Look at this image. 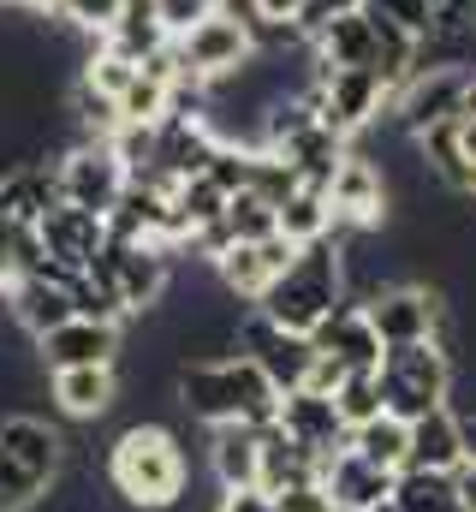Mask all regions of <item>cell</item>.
<instances>
[{"mask_svg": "<svg viewBox=\"0 0 476 512\" xmlns=\"http://www.w3.org/2000/svg\"><path fill=\"white\" fill-rule=\"evenodd\" d=\"M185 483H191V465H185V447L173 429L161 423H125L108 447V489H114L119 507L131 512H179L185 507Z\"/></svg>", "mask_w": 476, "mask_h": 512, "instance_id": "1", "label": "cell"}, {"mask_svg": "<svg viewBox=\"0 0 476 512\" xmlns=\"http://www.w3.org/2000/svg\"><path fill=\"white\" fill-rule=\"evenodd\" d=\"M179 411L203 429L215 423H250V429H268L274 411H280V393L274 382L244 358V352H227V358H191L179 370Z\"/></svg>", "mask_w": 476, "mask_h": 512, "instance_id": "2", "label": "cell"}, {"mask_svg": "<svg viewBox=\"0 0 476 512\" xmlns=\"http://www.w3.org/2000/svg\"><path fill=\"white\" fill-rule=\"evenodd\" d=\"M340 304H346V268H340L334 233L316 239V245H298V256L286 262V274L256 298V310L274 328H286V334H316Z\"/></svg>", "mask_w": 476, "mask_h": 512, "instance_id": "3", "label": "cell"}, {"mask_svg": "<svg viewBox=\"0 0 476 512\" xmlns=\"http://www.w3.org/2000/svg\"><path fill=\"white\" fill-rule=\"evenodd\" d=\"M66 477V435L42 417H0V512H36Z\"/></svg>", "mask_w": 476, "mask_h": 512, "instance_id": "4", "label": "cell"}, {"mask_svg": "<svg viewBox=\"0 0 476 512\" xmlns=\"http://www.w3.org/2000/svg\"><path fill=\"white\" fill-rule=\"evenodd\" d=\"M375 376H381V405L393 417L417 423V417L453 405V376L459 370H453L447 340H423V346H387Z\"/></svg>", "mask_w": 476, "mask_h": 512, "instance_id": "5", "label": "cell"}, {"mask_svg": "<svg viewBox=\"0 0 476 512\" xmlns=\"http://www.w3.org/2000/svg\"><path fill=\"white\" fill-rule=\"evenodd\" d=\"M173 54H179L185 84H221V78H233L238 66L256 60V24L244 12H233V6H215L191 30L173 36Z\"/></svg>", "mask_w": 476, "mask_h": 512, "instance_id": "6", "label": "cell"}, {"mask_svg": "<svg viewBox=\"0 0 476 512\" xmlns=\"http://www.w3.org/2000/svg\"><path fill=\"white\" fill-rule=\"evenodd\" d=\"M393 96H399V84L369 66H322L316 60V108H322V126H334L340 137H357L381 114H393Z\"/></svg>", "mask_w": 476, "mask_h": 512, "instance_id": "7", "label": "cell"}, {"mask_svg": "<svg viewBox=\"0 0 476 512\" xmlns=\"http://www.w3.org/2000/svg\"><path fill=\"white\" fill-rule=\"evenodd\" d=\"M54 185H60V203L114 215V203L125 197L131 173H125V161H119V149L108 137H90V143H72V149L54 161Z\"/></svg>", "mask_w": 476, "mask_h": 512, "instance_id": "8", "label": "cell"}, {"mask_svg": "<svg viewBox=\"0 0 476 512\" xmlns=\"http://www.w3.org/2000/svg\"><path fill=\"white\" fill-rule=\"evenodd\" d=\"M238 352L274 382V393H298V387H310L316 340H310V334H286V328H274L256 304L238 316Z\"/></svg>", "mask_w": 476, "mask_h": 512, "instance_id": "9", "label": "cell"}, {"mask_svg": "<svg viewBox=\"0 0 476 512\" xmlns=\"http://www.w3.org/2000/svg\"><path fill=\"white\" fill-rule=\"evenodd\" d=\"M363 310H369V322H375L381 346H423V340H441V322H447L441 292L411 286V280H393V286L369 292V298H363Z\"/></svg>", "mask_w": 476, "mask_h": 512, "instance_id": "10", "label": "cell"}, {"mask_svg": "<svg viewBox=\"0 0 476 512\" xmlns=\"http://www.w3.org/2000/svg\"><path fill=\"white\" fill-rule=\"evenodd\" d=\"M471 84H476L471 66H417V72L405 78V90L393 96L399 131H405V137H423V131L441 126V120H459Z\"/></svg>", "mask_w": 476, "mask_h": 512, "instance_id": "11", "label": "cell"}, {"mask_svg": "<svg viewBox=\"0 0 476 512\" xmlns=\"http://www.w3.org/2000/svg\"><path fill=\"white\" fill-rule=\"evenodd\" d=\"M96 262L114 274V286L131 316L155 310L167 298V286H173V256H167V245H149V239H114L108 233V251L96 256Z\"/></svg>", "mask_w": 476, "mask_h": 512, "instance_id": "12", "label": "cell"}, {"mask_svg": "<svg viewBox=\"0 0 476 512\" xmlns=\"http://www.w3.org/2000/svg\"><path fill=\"white\" fill-rule=\"evenodd\" d=\"M42 245H48V262L72 280L84 268H96V256L108 251V215L96 209H78V203H54L42 221H36Z\"/></svg>", "mask_w": 476, "mask_h": 512, "instance_id": "13", "label": "cell"}, {"mask_svg": "<svg viewBox=\"0 0 476 512\" xmlns=\"http://www.w3.org/2000/svg\"><path fill=\"white\" fill-rule=\"evenodd\" d=\"M274 423H280V429H286L298 447H310L316 459H334V453L352 441V429H346V417H340L334 393H316V387L280 393V411H274Z\"/></svg>", "mask_w": 476, "mask_h": 512, "instance_id": "14", "label": "cell"}, {"mask_svg": "<svg viewBox=\"0 0 476 512\" xmlns=\"http://www.w3.org/2000/svg\"><path fill=\"white\" fill-rule=\"evenodd\" d=\"M36 358L48 364V376H54V370H102V364L119 370V322L72 316V322H60L54 334L36 340Z\"/></svg>", "mask_w": 476, "mask_h": 512, "instance_id": "15", "label": "cell"}, {"mask_svg": "<svg viewBox=\"0 0 476 512\" xmlns=\"http://www.w3.org/2000/svg\"><path fill=\"white\" fill-rule=\"evenodd\" d=\"M298 256V245L286 239V233H268V239H250V245H233V251L215 262V280L233 292L238 304H256L280 274H286V262Z\"/></svg>", "mask_w": 476, "mask_h": 512, "instance_id": "16", "label": "cell"}, {"mask_svg": "<svg viewBox=\"0 0 476 512\" xmlns=\"http://www.w3.org/2000/svg\"><path fill=\"white\" fill-rule=\"evenodd\" d=\"M6 316H12V328H24L30 340H42V334H54L60 322H72L78 304H72L66 274L48 268V274H24V280H12V286H6Z\"/></svg>", "mask_w": 476, "mask_h": 512, "instance_id": "17", "label": "cell"}, {"mask_svg": "<svg viewBox=\"0 0 476 512\" xmlns=\"http://www.w3.org/2000/svg\"><path fill=\"white\" fill-rule=\"evenodd\" d=\"M328 203H334V227H381L387 215V179L369 155L346 149L334 185H328Z\"/></svg>", "mask_w": 476, "mask_h": 512, "instance_id": "18", "label": "cell"}, {"mask_svg": "<svg viewBox=\"0 0 476 512\" xmlns=\"http://www.w3.org/2000/svg\"><path fill=\"white\" fill-rule=\"evenodd\" d=\"M393 471H381V465H369L363 453L352 447H340L328 465H322V495L334 501V512H375L393 501Z\"/></svg>", "mask_w": 476, "mask_h": 512, "instance_id": "19", "label": "cell"}, {"mask_svg": "<svg viewBox=\"0 0 476 512\" xmlns=\"http://www.w3.org/2000/svg\"><path fill=\"white\" fill-rule=\"evenodd\" d=\"M310 340H316V352H322L328 364H340L346 376H352V370H381V352H387L381 334H375V322H369V310L352 304V298H346Z\"/></svg>", "mask_w": 476, "mask_h": 512, "instance_id": "20", "label": "cell"}, {"mask_svg": "<svg viewBox=\"0 0 476 512\" xmlns=\"http://www.w3.org/2000/svg\"><path fill=\"white\" fill-rule=\"evenodd\" d=\"M322 465L310 447H298L280 423L262 429V471H256V489L262 495H286V489H304V483H322Z\"/></svg>", "mask_w": 476, "mask_h": 512, "instance_id": "21", "label": "cell"}, {"mask_svg": "<svg viewBox=\"0 0 476 512\" xmlns=\"http://www.w3.org/2000/svg\"><path fill=\"white\" fill-rule=\"evenodd\" d=\"M465 465V417L453 405L411 423V459L405 471H459Z\"/></svg>", "mask_w": 476, "mask_h": 512, "instance_id": "22", "label": "cell"}, {"mask_svg": "<svg viewBox=\"0 0 476 512\" xmlns=\"http://www.w3.org/2000/svg\"><path fill=\"white\" fill-rule=\"evenodd\" d=\"M209 471H215L221 489H256L262 429H250V423H215L209 429Z\"/></svg>", "mask_w": 476, "mask_h": 512, "instance_id": "23", "label": "cell"}, {"mask_svg": "<svg viewBox=\"0 0 476 512\" xmlns=\"http://www.w3.org/2000/svg\"><path fill=\"white\" fill-rule=\"evenodd\" d=\"M48 387H54V405L66 417H108L119 399V370L114 364H102V370H54Z\"/></svg>", "mask_w": 476, "mask_h": 512, "instance_id": "24", "label": "cell"}, {"mask_svg": "<svg viewBox=\"0 0 476 512\" xmlns=\"http://www.w3.org/2000/svg\"><path fill=\"white\" fill-rule=\"evenodd\" d=\"M352 453H363L369 465H381V471H405V459H411V423L405 417H393V411H381V417H369V423H357L352 441H346Z\"/></svg>", "mask_w": 476, "mask_h": 512, "instance_id": "25", "label": "cell"}, {"mask_svg": "<svg viewBox=\"0 0 476 512\" xmlns=\"http://www.w3.org/2000/svg\"><path fill=\"white\" fill-rule=\"evenodd\" d=\"M393 512H465L453 471H399Z\"/></svg>", "mask_w": 476, "mask_h": 512, "instance_id": "26", "label": "cell"}, {"mask_svg": "<svg viewBox=\"0 0 476 512\" xmlns=\"http://www.w3.org/2000/svg\"><path fill=\"white\" fill-rule=\"evenodd\" d=\"M274 215H280V233L292 245H316V239L334 233V203H328V191H310V185H298Z\"/></svg>", "mask_w": 476, "mask_h": 512, "instance_id": "27", "label": "cell"}, {"mask_svg": "<svg viewBox=\"0 0 476 512\" xmlns=\"http://www.w3.org/2000/svg\"><path fill=\"white\" fill-rule=\"evenodd\" d=\"M227 227H233V245H250V239L280 233V215H274L268 197H256V191H233V197H227Z\"/></svg>", "mask_w": 476, "mask_h": 512, "instance_id": "28", "label": "cell"}, {"mask_svg": "<svg viewBox=\"0 0 476 512\" xmlns=\"http://www.w3.org/2000/svg\"><path fill=\"white\" fill-rule=\"evenodd\" d=\"M334 405H340L346 429L369 423V417H381V411H387V405H381V376H375V370H352V376H340V387H334Z\"/></svg>", "mask_w": 476, "mask_h": 512, "instance_id": "29", "label": "cell"}, {"mask_svg": "<svg viewBox=\"0 0 476 512\" xmlns=\"http://www.w3.org/2000/svg\"><path fill=\"white\" fill-rule=\"evenodd\" d=\"M119 12H125V0H54V18L84 30V36H96V42L119 24Z\"/></svg>", "mask_w": 476, "mask_h": 512, "instance_id": "30", "label": "cell"}, {"mask_svg": "<svg viewBox=\"0 0 476 512\" xmlns=\"http://www.w3.org/2000/svg\"><path fill=\"white\" fill-rule=\"evenodd\" d=\"M357 6H363V12H375V18H393V24H399V30H411L417 42L435 30V6H429V0H357Z\"/></svg>", "mask_w": 476, "mask_h": 512, "instance_id": "31", "label": "cell"}, {"mask_svg": "<svg viewBox=\"0 0 476 512\" xmlns=\"http://www.w3.org/2000/svg\"><path fill=\"white\" fill-rule=\"evenodd\" d=\"M155 12H161V24L179 36V30H191L203 12H215V0H155Z\"/></svg>", "mask_w": 476, "mask_h": 512, "instance_id": "32", "label": "cell"}, {"mask_svg": "<svg viewBox=\"0 0 476 512\" xmlns=\"http://www.w3.org/2000/svg\"><path fill=\"white\" fill-rule=\"evenodd\" d=\"M274 507H280V512H334V501L322 495V483H304V489L274 495Z\"/></svg>", "mask_w": 476, "mask_h": 512, "instance_id": "33", "label": "cell"}, {"mask_svg": "<svg viewBox=\"0 0 476 512\" xmlns=\"http://www.w3.org/2000/svg\"><path fill=\"white\" fill-rule=\"evenodd\" d=\"M435 30H476V0H429Z\"/></svg>", "mask_w": 476, "mask_h": 512, "instance_id": "34", "label": "cell"}, {"mask_svg": "<svg viewBox=\"0 0 476 512\" xmlns=\"http://www.w3.org/2000/svg\"><path fill=\"white\" fill-rule=\"evenodd\" d=\"M221 512H280V507L262 489H221Z\"/></svg>", "mask_w": 476, "mask_h": 512, "instance_id": "35", "label": "cell"}, {"mask_svg": "<svg viewBox=\"0 0 476 512\" xmlns=\"http://www.w3.org/2000/svg\"><path fill=\"white\" fill-rule=\"evenodd\" d=\"M453 483H459V501H465V512H476V459H465V465L453 471Z\"/></svg>", "mask_w": 476, "mask_h": 512, "instance_id": "36", "label": "cell"}, {"mask_svg": "<svg viewBox=\"0 0 476 512\" xmlns=\"http://www.w3.org/2000/svg\"><path fill=\"white\" fill-rule=\"evenodd\" d=\"M465 459H476V411L465 417Z\"/></svg>", "mask_w": 476, "mask_h": 512, "instance_id": "37", "label": "cell"}, {"mask_svg": "<svg viewBox=\"0 0 476 512\" xmlns=\"http://www.w3.org/2000/svg\"><path fill=\"white\" fill-rule=\"evenodd\" d=\"M471 197H476V179H471Z\"/></svg>", "mask_w": 476, "mask_h": 512, "instance_id": "38", "label": "cell"}, {"mask_svg": "<svg viewBox=\"0 0 476 512\" xmlns=\"http://www.w3.org/2000/svg\"><path fill=\"white\" fill-rule=\"evenodd\" d=\"M215 6H227V0H215Z\"/></svg>", "mask_w": 476, "mask_h": 512, "instance_id": "39", "label": "cell"}]
</instances>
